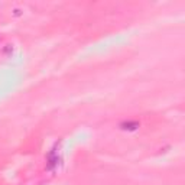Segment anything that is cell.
<instances>
[{"label": "cell", "instance_id": "6da1fadb", "mask_svg": "<svg viewBox=\"0 0 185 185\" xmlns=\"http://www.w3.org/2000/svg\"><path fill=\"white\" fill-rule=\"evenodd\" d=\"M120 127H122L123 130H136L139 127V123L138 122H124L120 124Z\"/></svg>", "mask_w": 185, "mask_h": 185}]
</instances>
